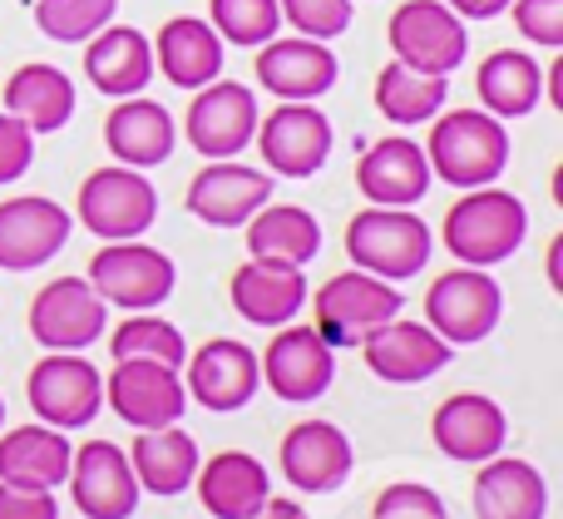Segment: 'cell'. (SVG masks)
<instances>
[{
	"instance_id": "6da1fadb",
	"label": "cell",
	"mask_w": 563,
	"mask_h": 519,
	"mask_svg": "<svg viewBox=\"0 0 563 519\" xmlns=\"http://www.w3.org/2000/svg\"><path fill=\"white\" fill-rule=\"evenodd\" d=\"M426 158L450 188H485L509 164V129L489 109H445L430 119Z\"/></svg>"
},
{
	"instance_id": "7a4b0ae2",
	"label": "cell",
	"mask_w": 563,
	"mask_h": 519,
	"mask_svg": "<svg viewBox=\"0 0 563 519\" xmlns=\"http://www.w3.org/2000/svg\"><path fill=\"white\" fill-rule=\"evenodd\" d=\"M525 238H529V208L495 184L465 188V198L450 203L445 213V247L465 267L509 263L525 247Z\"/></svg>"
},
{
	"instance_id": "3957f363",
	"label": "cell",
	"mask_w": 563,
	"mask_h": 519,
	"mask_svg": "<svg viewBox=\"0 0 563 519\" xmlns=\"http://www.w3.org/2000/svg\"><path fill=\"white\" fill-rule=\"evenodd\" d=\"M430 253V223L410 208H361L346 223V257L371 277H386V283H406V277L426 273Z\"/></svg>"
},
{
	"instance_id": "277c9868",
	"label": "cell",
	"mask_w": 563,
	"mask_h": 519,
	"mask_svg": "<svg viewBox=\"0 0 563 519\" xmlns=\"http://www.w3.org/2000/svg\"><path fill=\"white\" fill-rule=\"evenodd\" d=\"M400 307H406V297H400L396 283L351 267V273H336L331 283H321L317 322L311 327H317V336L331 352H341V346H361L380 322L400 317Z\"/></svg>"
},
{
	"instance_id": "5b68a950",
	"label": "cell",
	"mask_w": 563,
	"mask_h": 519,
	"mask_svg": "<svg viewBox=\"0 0 563 519\" xmlns=\"http://www.w3.org/2000/svg\"><path fill=\"white\" fill-rule=\"evenodd\" d=\"M89 287L104 297L109 307H124V312H154L174 297L178 287V267L168 253L148 243H104L89 257Z\"/></svg>"
},
{
	"instance_id": "8992f818",
	"label": "cell",
	"mask_w": 563,
	"mask_h": 519,
	"mask_svg": "<svg viewBox=\"0 0 563 519\" xmlns=\"http://www.w3.org/2000/svg\"><path fill=\"white\" fill-rule=\"evenodd\" d=\"M505 317V292L485 267H450L426 292V327L450 346H475Z\"/></svg>"
},
{
	"instance_id": "52a82bcc",
	"label": "cell",
	"mask_w": 563,
	"mask_h": 519,
	"mask_svg": "<svg viewBox=\"0 0 563 519\" xmlns=\"http://www.w3.org/2000/svg\"><path fill=\"white\" fill-rule=\"evenodd\" d=\"M158 218V194L144 178V168L109 164L79 184V223L104 243H124V238H144Z\"/></svg>"
},
{
	"instance_id": "ba28073f",
	"label": "cell",
	"mask_w": 563,
	"mask_h": 519,
	"mask_svg": "<svg viewBox=\"0 0 563 519\" xmlns=\"http://www.w3.org/2000/svg\"><path fill=\"white\" fill-rule=\"evenodd\" d=\"M386 40L400 65L420 69V75L450 79V69H460L470 55V30L445 0H406V5H396Z\"/></svg>"
},
{
	"instance_id": "9c48e42d",
	"label": "cell",
	"mask_w": 563,
	"mask_h": 519,
	"mask_svg": "<svg viewBox=\"0 0 563 519\" xmlns=\"http://www.w3.org/2000/svg\"><path fill=\"white\" fill-rule=\"evenodd\" d=\"M25 401L55 431H79L104 411V376L79 352H45V362L25 376Z\"/></svg>"
},
{
	"instance_id": "30bf717a",
	"label": "cell",
	"mask_w": 563,
	"mask_h": 519,
	"mask_svg": "<svg viewBox=\"0 0 563 519\" xmlns=\"http://www.w3.org/2000/svg\"><path fill=\"white\" fill-rule=\"evenodd\" d=\"M257 95L238 79L218 75L213 85L194 89V104L184 114V134L188 144L203 158H238L257 134Z\"/></svg>"
},
{
	"instance_id": "8fae6325",
	"label": "cell",
	"mask_w": 563,
	"mask_h": 519,
	"mask_svg": "<svg viewBox=\"0 0 563 519\" xmlns=\"http://www.w3.org/2000/svg\"><path fill=\"white\" fill-rule=\"evenodd\" d=\"M109 302L85 283V277H59L40 287L30 302V336L45 352H85L104 336Z\"/></svg>"
},
{
	"instance_id": "7c38bea8",
	"label": "cell",
	"mask_w": 563,
	"mask_h": 519,
	"mask_svg": "<svg viewBox=\"0 0 563 519\" xmlns=\"http://www.w3.org/2000/svg\"><path fill=\"white\" fill-rule=\"evenodd\" d=\"M263 164L282 178H311L331 154V119L311 99H282L267 119H257Z\"/></svg>"
},
{
	"instance_id": "4fadbf2b",
	"label": "cell",
	"mask_w": 563,
	"mask_h": 519,
	"mask_svg": "<svg viewBox=\"0 0 563 519\" xmlns=\"http://www.w3.org/2000/svg\"><path fill=\"white\" fill-rule=\"evenodd\" d=\"M104 401L114 406V416L134 431H158V426H174L188 411V391L178 382L174 366L164 362H144V356H129L114 362L104 382Z\"/></svg>"
},
{
	"instance_id": "5bb4252c",
	"label": "cell",
	"mask_w": 563,
	"mask_h": 519,
	"mask_svg": "<svg viewBox=\"0 0 563 519\" xmlns=\"http://www.w3.org/2000/svg\"><path fill=\"white\" fill-rule=\"evenodd\" d=\"M188 401H198L203 411H243L247 401L263 386V366H257V352L247 342H233V336H213L203 342L194 356H188Z\"/></svg>"
},
{
	"instance_id": "9a60e30c",
	"label": "cell",
	"mask_w": 563,
	"mask_h": 519,
	"mask_svg": "<svg viewBox=\"0 0 563 519\" xmlns=\"http://www.w3.org/2000/svg\"><path fill=\"white\" fill-rule=\"evenodd\" d=\"M69 495H75V510L85 519H129L139 510V481L134 465L119 445L109 441H85L69 455V475H65Z\"/></svg>"
},
{
	"instance_id": "2e32d148",
	"label": "cell",
	"mask_w": 563,
	"mask_h": 519,
	"mask_svg": "<svg viewBox=\"0 0 563 519\" xmlns=\"http://www.w3.org/2000/svg\"><path fill=\"white\" fill-rule=\"evenodd\" d=\"M361 356H366V372L380 376V382L420 386L455 362V346L430 332L426 322H400V317H390V322H380L376 332L361 342Z\"/></svg>"
},
{
	"instance_id": "e0dca14e",
	"label": "cell",
	"mask_w": 563,
	"mask_h": 519,
	"mask_svg": "<svg viewBox=\"0 0 563 519\" xmlns=\"http://www.w3.org/2000/svg\"><path fill=\"white\" fill-rule=\"evenodd\" d=\"M273 342L257 356L263 382L273 386L282 401H317L327 396V386L336 382V352L317 336V327H273Z\"/></svg>"
},
{
	"instance_id": "ac0fdd59",
	"label": "cell",
	"mask_w": 563,
	"mask_h": 519,
	"mask_svg": "<svg viewBox=\"0 0 563 519\" xmlns=\"http://www.w3.org/2000/svg\"><path fill=\"white\" fill-rule=\"evenodd\" d=\"M267 198H273V174L233 164V158H208V168H198L188 184L184 203L208 228H243Z\"/></svg>"
},
{
	"instance_id": "d6986e66",
	"label": "cell",
	"mask_w": 563,
	"mask_h": 519,
	"mask_svg": "<svg viewBox=\"0 0 563 519\" xmlns=\"http://www.w3.org/2000/svg\"><path fill=\"white\" fill-rule=\"evenodd\" d=\"M69 213L55 198H5L0 203V267L5 273H35L69 243Z\"/></svg>"
},
{
	"instance_id": "ffe728a7",
	"label": "cell",
	"mask_w": 563,
	"mask_h": 519,
	"mask_svg": "<svg viewBox=\"0 0 563 519\" xmlns=\"http://www.w3.org/2000/svg\"><path fill=\"white\" fill-rule=\"evenodd\" d=\"M351 465H356V451H351L346 431L331 421H297L282 435V475L301 495L341 490L351 481Z\"/></svg>"
},
{
	"instance_id": "44dd1931",
	"label": "cell",
	"mask_w": 563,
	"mask_h": 519,
	"mask_svg": "<svg viewBox=\"0 0 563 519\" xmlns=\"http://www.w3.org/2000/svg\"><path fill=\"white\" fill-rule=\"evenodd\" d=\"M253 69H257V85L277 99H321L341 75L327 40H307V35H291V40L273 35L267 45H257Z\"/></svg>"
},
{
	"instance_id": "7402d4cb",
	"label": "cell",
	"mask_w": 563,
	"mask_h": 519,
	"mask_svg": "<svg viewBox=\"0 0 563 519\" xmlns=\"http://www.w3.org/2000/svg\"><path fill=\"white\" fill-rule=\"evenodd\" d=\"M430 158L416 139L390 134L380 144H371L356 158V188L366 194V203L380 208H410L430 194Z\"/></svg>"
},
{
	"instance_id": "603a6c76",
	"label": "cell",
	"mask_w": 563,
	"mask_h": 519,
	"mask_svg": "<svg viewBox=\"0 0 563 519\" xmlns=\"http://www.w3.org/2000/svg\"><path fill=\"white\" fill-rule=\"evenodd\" d=\"M430 435H435L440 455H450V461H460V465H479L505 451L509 416L499 411V401H489V396L460 391V396H450V401H440L435 421H430Z\"/></svg>"
},
{
	"instance_id": "cb8c5ba5",
	"label": "cell",
	"mask_w": 563,
	"mask_h": 519,
	"mask_svg": "<svg viewBox=\"0 0 563 519\" xmlns=\"http://www.w3.org/2000/svg\"><path fill=\"white\" fill-rule=\"evenodd\" d=\"M228 302L243 322L253 327H287L291 317L307 307V277L301 267H287V263H243L228 283Z\"/></svg>"
},
{
	"instance_id": "d4e9b609",
	"label": "cell",
	"mask_w": 563,
	"mask_h": 519,
	"mask_svg": "<svg viewBox=\"0 0 563 519\" xmlns=\"http://www.w3.org/2000/svg\"><path fill=\"white\" fill-rule=\"evenodd\" d=\"M104 144L119 164L129 168H154V164H168L178 144V124L158 99H144V95H129L109 109L104 119Z\"/></svg>"
},
{
	"instance_id": "484cf974",
	"label": "cell",
	"mask_w": 563,
	"mask_h": 519,
	"mask_svg": "<svg viewBox=\"0 0 563 519\" xmlns=\"http://www.w3.org/2000/svg\"><path fill=\"white\" fill-rule=\"evenodd\" d=\"M85 75L109 99L144 95V85L154 79V45L134 25H104L85 40Z\"/></svg>"
},
{
	"instance_id": "4316f807",
	"label": "cell",
	"mask_w": 563,
	"mask_h": 519,
	"mask_svg": "<svg viewBox=\"0 0 563 519\" xmlns=\"http://www.w3.org/2000/svg\"><path fill=\"white\" fill-rule=\"evenodd\" d=\"M154 45V69L178 89H203L223 75V40L208 20L198 15H174L164 20Z\"/></svg>"
},
{
	"instance_id": "83f0119b",
	"label": "cell",
	"mask_w": 563,
	"mask_h": 519,
	"mask_svg": "<svg viewBox=\"0 0 563 519\" xmlns=\"http://www.w3.org/2000/svg\"><path fill=\"white\" fill-rule=\"evenodd\" d=\"M194 490L213 519H253L273 495V481H267V465L257 455L223 451L208 465H198Z\"/></svg>"
},
{
	"instance_id": "f1b7e54d",
	"label": "cell",
	"mask_w": 563,
	"mask_h": 519,
	"mask_svg": "<svg viewBox=\"0 0 563 519\" xmlns=\"http://www.w3.org/2000/svg\"><path fill=\"white\" fill-rule=\"evenodd\" d=\"M475 515L479 519H544L549 515V485L539 465L519 455H489L475 475Z\"/></svg>"
},
{
	"instance_id": "f546056e",
	"label": "cell",
	"mask_w": 563,
	"mask_h": 519,
	"mask_svg": "<svg viewBox=\"0 0 563 519\" xmlns=\"http://www.w3.org/2000/svg\"><path fill=\"white\" fill-rule=\"evenodd\" d=\"M69 455L75 445L55 426H15L0 431V481L20 485V490H55L69 475Z\"/></svg>"
},
{
	"instance_id": "4dcf8cb0",
	"label": "cell",
	"mask_w": 563,
	"mask_h": 519,
	"mask_svg": "<svg viewBox=\"0 0 563 519\" xmlns=\"http://www.w3.org/2000/svg\"><path fill=\"white\" fill-rule=\"evenodd\" d=\"M129 465H134L139 490L148 495H184L198 475V445L184 426H158V431H139V441L129 445Z\"/></svg>"
},
{
	"instance_id": "1f68e13d",
	"label": "cell",
	"mask_w": 563,
	"mask_h": 519,
	"mask_svg": "<svg viewBox=\"0 0 563 519\" xmlns=\"http://www.w3.org/2000/svg\"><path fill=\"white\" fill-rule=\"evenodd\" d=\"M5 109L25 119L30 134H59L75 119V85L65 69L30 59L5 79Z\"/></svg>"
},
{
	"instance_id": "d6a6232c",
	"label": "cell",
	"mask_w": 563,
	"mask_h": 519,
	"mask_svg": "<svg viewBox=\"0 0 563 519\" xmlns=\"http://www.w3.org/2000/svg\"><path fill=\"white\" fill-rule=\"evenodd\" d=\"M475 89H479V104L495 119H525L544 99V65L529 49H495L479 65Z\"/></svg>"
},
{
	"instance_id": "836d02e7",
	"label": "cell",
	"mask_w": 563,
	"mask_h": 519,
	"mask_svg": "<svg viewBox=\"0 0 563 519\" xmlns=\"http://www.w3.org/2000/svg\"><path fill=\"white\" fill-rule=\"evenodd\" d=\"M247 253L263 263L307 267L321 253V223L297 203H273L267 198L253 218H247Z\"/></svg>"
},
{
	"instance_id": "e575fe53",
	"label": "cell",
	"mask_w": 563,
	"mask_h": 519,
	"mask_svg": "<svg viewBox=\"0 0 563 519\" xmlns=\"http://www.w3.org/2000/svg\"><path fill=\"white\" fill-rule=\"evenodd\" d=\"M445 95H450V79L445 75H420V69L400 65V59H390V65L376 75V109H380V119H390V124H400V129L430 124V119L445 109Z\"/></svg>"
},
{
	"instance_id": "d590c367",
	"label": "cell",
	"mask_w": 563,
	"mask_h": 519,
	"mask_svg": "<svg viewBox=\"0 0 563 519\" xmlns=\"http://www.w3.org/2000/svg\"><path fill=\"white\" fill-rule=\"evenodd\" d=\"M109 356L114 362H129V356H144V362H164V366H184L188 362V342L184 332H178L174 322H164V317L154 312H134L129 322L114 327V336H109Z\"/></svg>"
},
{
	"instance_id": "8d00e7d4",
	"label": "cell",
	"mask_w": 563,
	"mask_h": 519,
	"mask_svg": "<svg viewBox=\"0 0 563 519\" xmlns=\"http://www.w3.org/2000/svg\"><path fill=\"white\" fill-rule=\"evenodd\" d=\"M208 25L223 45L257 49L282 30V10L277 0H208Z\"/></svg>"
},
{
	"instance_id": "74e56055",
	"label": "cell",
	"mask_w": 563,
	"mask_h": 519,
	"mask_svg": "<svg viewBox=\"0 0 563 519\" xmlns=\"http://www.w3.org/2000/svg\"><path fill=\"white\" fill-rule=\"evenodd\" d=\"M114 10L119 0H35V25L59 45H85L114 20Z\"/></svg>"
},
{
	"instance_id": "f35d334b",
	"label": "cell",
	"mask_w": 563,
	"mask_h": 519,
	"mask_svg": "<svg viewBox=\"0 0 563 519\" xmlns=\"http://www.w3.org/2000/svg\"><path fill=\"white\" fill-rule=\"evenodd\" d=\"M282 20L307 40H336L351 30V0H277Z\"/></svg>"
},
{
	"instance_id": "ab89813d",
	"label": "cell",
	"mask_w": 563,
	"mask_h": 519,
	"mask_svg": "<svg viewBox=\"0 0 563 519\" xmlns=\"http://www.w3.org/2000/svg\"><path fill=\"white\" fill-rule=\"evenodd\" d=\"M371 519H450L445 500H440L430 485H416V481H396L376 495L371 505Z\"/></svg>"
},
{
	"instance_id": "60d3db41",
	"label": "cell",
	"mask_w": 563,
	"mask_h": 519,
	"mask_svg": "<svg viewBox=\"0 0 563 519\" xmlns=\"http://www.w3.org/2000/svg\"><path fill=\"white\" fill-rule=\"evenodd\" d=\"M519 35L544 49H563V0H509Z\"/></svg>"
},
{
	"instance_id": "b9f144b4",
	"label": "cell",
	"mask_w": 563,
	"mask_h": 519,
	"mask_svg": "<svg viewBox=\"0 0 563 519\" xmlns=\"http://www.w3.org/2000/svg\"><path fill=\"white\" fill-rule=\"evenodd\" d=\"M35 158V134L25 119H15L10 109H0V184H15Z\"/></svg>"
},
{
	"instance_id": "7bdbcfd3",
	"label": "cell",
	"mask_w": 563,
	"mask_h": 519,
	"mask_svg": "<svg viewBox=\"0 0 563 519\" xmlns=\"http://www.w3.org/2000/svg\"><path fill=\"white\" fill-rule=\"evenodd\" d=\"M0 519H59L55 490H20L0 481Z\"/></svg>"
},
{
	"instance_id": "ee69618b",
	"label": "cell",
	"mask_w": 563,
	"mask_h": 519,
	"mask_svg": "<svg viewBox=\"0 0 563 519\" xmlns=\"http://www.w3.org/2000/svg\"><path fill=\"white\" fill-rule=\"evenodd\" d=\"M450 10H455L460 20H495L509 10V0H445Z\"/></svg>"
},
{
	"instance_id": "f6af8a7d",
	"label": "cell",
	"mask_w": 563,
	"mask_h": 519,
	"mask_svg": "<svg viewBox=\"0 0 563 519\" xmlns=\"http://www.w3.org/2000/svg\"><path fill=\"white\" fill-rule=\"evenodd\" d=\"M253 519H311V515L301 510L297 500H277V495H267V505H263V510H257Z\"/></svg>"
},
{
	"instance_id": "bcb514c9",
	"label": "cell",
	"mask_w": 563,
	"mask_h": 519,
	"mask_svg": "<svg viewBox=\"0 0 563 519\" xmlns=\"http://www.w3.org/2000/svg\"><path fill=\"white\" fill-rule=\"evenodd\" d=\"M544 89H549V99H554V109H563V59H554V65L544 69Z\"/></svg>"
},
{
	"instance_id": "7dc6e473",
	"label": "cell",
	"mask_w": 563,
	"mask_h": 519,
	"mask_svg": "<svg viewBox=\"0 0 563 519\" xmlns=\"http://www.w3.org/2000/svg\"><path fill=\"white\" fill-rule=\"evenodd\" d=\"M559 253H563V238H554V243H549V287H554V292H563V277H559Z\"/></svg>"
},
{
	"instance_id": "c3c4849f",
	"label": "cell",
	"mask_w": 563,
	"mask_h": 519,
	"mask_svg": "<svg viewBox=\"0 0 563 519\" xmlns=\"http://www.w3.org/2000/svg\"><path fill=\"white\" fill-rule=\"evenodd\" d=\"M0 431H5V406H0Z\"/></svg>"
}]
</instances>
